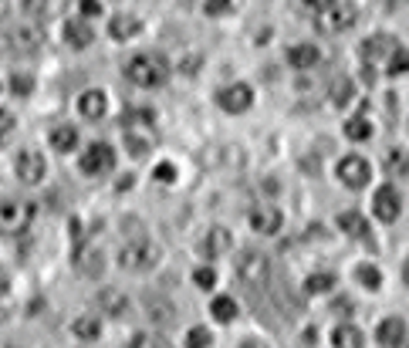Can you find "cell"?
<instances>
[{"mask_svg": "<svg viewBox=\"0 0 409 348\" xmlns=\"http://www.w3.org/2000/svg\"><path fill=\"white\" fill-rule=\"evenodd\" d=\"M399 210H403V196H399V190L393 183H385V186H379L372 193V213L383 220V223H393L399 217Z\"/></svg>", "mask_w": 409, "mask_h": 348, "instance_id": "obj_9", "label": "cell"}, {"mask_svg": "<svg viewBox=\"0 0 409 348\" xmlns=\"http://www.w3.org/2000/svg\"><path fill=\"white\" fill-rule=\"evenodd\" d=\"M14 169H17V180L21 183L38 186L44 180V173H48V163H44V155L38 149H24V153H17V159H14Z\"/></svg>", "mask_w": 409, "mask_h": 348, "instance_id": "obj_8", "label": "cell"}, {"mask_svg": "<svg viewBox=\"0 0 409 348\" xmlns=\"http://www.w3.org/2000/svg\"><path fill=\"white\" fill-rule=\"evenodd\" d=\"M210 342H213V338H210V332H206V328H200V324H196V328H190V335H186V348H210Z\"/></svg>", "mask_w": 409, "mask_h": 348, "instance_id": "obj_38", "label": "cell"}, {"mask_svg": "<svg viewBox=\"0 0 409 348\" xmlns=\"http://www.w3.org/2000/svg\"><path fill=\"white\" fill-rule=\"evenodd\" d=\"M338 180H342V186H348V190H362V186H369L372 169L362 155H345V159L338 163Z\"/></svg>", "mask_w": 409, "mask_h": 348, "instance_id": "obj_11", "label": "cell"}, {"mask_svg": "<svg viewBox=\"0 0 409 348\" xmlns=\"http://www.w3.org/2000/svg\"><path fill=\"white\" fill-rule=\"evenodd\" d=\"M210 314H213L220 324L233 322V318H237V301H233V297H227V295L213 297V304H210Z\"/></svg>", "mask_w": 409, "mask_h": 348, "instance_id": "obj_27", "label": "cell"}, {"mask_svg": "<svg viewBox=\"0 0 409 348\" xmlns=\"http://www.w3.org/2000/svg\"><path fill=\"white\" fill-rule=\"evenodd\" d=\"M64 41H68V48L81 51V48H89L91 41H95V31H91L85 21H68V24H64Z\"/></svg>", "mask_w": 409, "mask_h": 348, "instance_id": "obj_21", "label": "cell"}, {"mask_svg": "<svg viewBox=\"0 0 409 348\" xmlns=\"http://www.w3.org/2000/svg\"><path fill=\"white\" fill-rule=\"evenodd\" d=\"M81 173L85 176H105L108 169L116 166V153H112V145H105V142H91L89 149L81 153Z\"/></svg>", "mask_w": 409, "mask_h": 348, "instance_id": "obj_7", "label": "cell"}, {"mask_svg": "<svg viewBox=\"0 0 409 348\" xmlns=\"http://www.w3.org/2000/svg\"><path fill=\"white\" fill-rule=\"evenodd\" d=\"M335 287V274L328 271H318V274H311L305 281V295H328Z\"/></svg>", "mask_w": 409, "mask_h": 348, "instance_id": "obj_29", "label": "cell"}, {"mask_svg": "<svg viewBox=\"0 0 409 348\" xmlns=\"http://www.w3.org/2000/svg\"><path fill=\"white\" fill-rule=\"evenodd\" d=\"M75 271L85 274V277H99V274L105 271L102 250H99L95 244H81V247L75 250Z\"/></svg>", "mask_w": 409, "mask_h": 348, "instance_id": "obj_13", "label": "cell"}, {"mask_svg": "<svg viewBox=\"0 0 409 348\" xmlns=\"http://www.w3.org/2000/svg\"><path fill=\"white\" fill-rule=\"evenodd\" d=\"M51 145L58 153H71L78 145V129L75 126H58V129H51Z\"/></svg>", "mask_w": 409, "mask_h": 348, "instance_id": "obj_26", "label": "cell"}, {"mask_svg": "<svg viewBox=\"0 0 409 348\" xmlns=\"http://www.w3.org/2000/svg\"><path fill=\"white\" fill-rule=\"evenodd\" d=\"M308 7H311V11H325V7H328V4H335V0H305Z\"/></svg>", "mask_w": 409, "mask_h": 348, "instance_id": "obj_46", "label": "cell"}, {"mask_svg": "<svg viewBox=\"0 0 409 348\" xmlns=\"http://www.w3.org/2000/svg\"><path fill=\"white\" fill-rule=\"evenodd\" d=\"M0 41H4V48L14 54H31L41 48V41H44V31H41L34 21H21V24L7 27L4 34H0Z\"/></svg>", "mask_w": 409, "mask_h": 348, "instance_id": "obj_4", "label": "cell"}, {"mask_svg": "<svg viewBox=\"0 0 409 348\" xmlns=\"http://www.w3.org/2000/svg\"><path fill=\"white\" fill-rule=\"evenodd\" d=\"M139 31H142V21L136 14H112V21H108L112 41H128V38H136Z\"/></svg>", "mask_w": 409, "mask_h": 348, "instance_id": "obj_18", "label": "cell"}, {"mask_svg": "<svg viewBox=\"0 0 409 348\" xmlns=\"http://www.w3.org/2000/svg\"><path fill=\"white\" fill-rule=\"evenodd\" d=\"M128 348H166V342L159 335H153V332H139V335L128 342Z\"/></svg>", "mask_w": 409, "mask_h": 348, "instance_id": "obj_37", "label": "cell"}, {"mask_svg": "<svg viewBox=\"0 0 409 348\" xmlns=\"http://www.w3.org/2000/svg\"><path fill=\"white\" fill-rule=\"evenodd\" d=\"M355 277H358V284H362V287H369V291H379V287H383V271H379V267H372V264H358Z\"/></svg>", "mask_w": 409, "mask_h": 348, "instance_id": "obj_31", "label": "cell"}, {"mask_svg": "<svg viewBox=\"0 0 409 348\" xmlns=\"http://www.w3.org/2000/svg\"><path fill=\"white\" fill-rule=\"evenodd\" d=\"M34 220V203L24 200H0V233L4 237H17L24 233Z\"/></svg>", "mask_w": 409, "mask_h": 348, "instance_id": "obj_5", "label": "cell"}, {"mask_svg": "<svg viewBox=\"0 0 409 348\" xmlns=\"http://www.w3.org/2000/svg\"><path fill=\"white\" fill-rule=\"evenodd\" d=\"M352 308H355V301H352V297H338V301L332 304V311H338V314H348Z\"/></svg>", "mask_w": 409, "mask_h": 348, "instance_id": "obj_44", "label": "cell"}, {"mask_svg": "<svg viewBox=\"0 0 409 348\" xmlns=\"http://www.w3.org/2000/svg\"><path fill=\"white\" fill-rule=\"evenodd\" d=\"M193 284H196L200 291H210V287L217 284V271H213V267H196V271H193Z\"/></svg>", "mask_w": 409, "mask_h": 348, "instance_id": "obj_36", "label": "cell"}, {"mask_svg": "<svg viewBox=\"0 0 409 348\" xmlns=\"http://www.w3.org/2000/svg\"><path fill=\"white\" fill-rule=\"evenodd\" d=\"M122 122H126V126H153L156 116L149 112V108H132V112L122 116Z\"/></svg>", "mask_w": 409, "mask_h": 348, "instance_id": "obj_35", "label": "cell"}, {"mask_svg": "<svg viewBox=\"0 0 409 348\" xmlns=\"http://www.w3.org/2000/svg\"><path fill=\"white\" fill-rule=\"evenodd\" d=\"M237 348H268V345H264V342H257V338H243Z\"/></svg>", "mask_w": 409, "mask_h": 348, "instance_id": "obj_47", "label": "cell"}, {"mask_svg": "<svg viewBox=\"0 0 409 348\" xmlns=\"http://www.w3.org/2000/svg\"><path fill=\"white\" fill-rule=\"evenodd\" d=\"M156 180H159V183H173V180H176V166H173V163H159V166H156Z\"/></svg>", "mask_w": 409, "mask_h": 348, "instance_id": "obj_41", "label": "cell"}, {"mask_svg": "<svg viewBox=\"0 0 409 348\" xmlns=\"http://www.w3.org/2000/svg\"><path fill=\"white\" fill-rule=\"evenodd\" d=\"M78 7H81L85 17H99V14H102V4H99V0H81Z\"/></svg>", "mask_w": 409, "mask_h": 348, "instance_id": "obj_43", "label": "cell"}, {"mask_svg": "<svg viewBox=\"0 0 409 348\" xmlns=\"http://www.w3.org/2000/svg\"><path fill=\"white\" fill-rule=\"evenodd\" d=\"M156 264H159V247L146 237H136L118 250V267L122 271H149Z\"/></svg>", "mask_w": 409, "mask_h": 348, "instance_id": "obj_2", "label": "cell"}, {"mask_svg": "<svg viewBox=\"0 0 409 348\" xmlns=\"http://www.w3.org/2000/svg\"><path fill=\"white\" fill-rule=\"evenodd\" d=\"M149 318L156 324H173L176 314H173V304L169 301H159V297H149Z\"/></svg>", "mask_w": 409, "mask_h": 348, "instance_id": "obj_32", "label": "cell"}, {"mask_svg": "<svg viewBox=\"0 0 409 348\" xmlns=\"http://www.w3.org/2000/svg\"><path fill=\"white\" fill-rule=\"evenodd\" d=\"M217 105L223 112H231V116H241V112H247L254 105V91H251V85H243V81L227 85V88L217 91Z\"/></svg>", "mask_w": 409, "mask_h": 348, "instance_id": "obj_10", "label": "cell"}, {"mask_svg": "<svg viewBox=\"0 0 409 348\" xmlns=\"http://www.w3.org/2000/svg\"><path fill=\"white\" fill-rule=\"evenodd\" d=\"M328 95H332V105H338V108H345L352 98H355V81L345 75H338L332 81V88H328Z\"/></svg>", "mask_w": 409, "mask_h": 348, "instance_id": "obj_24", "label": "cell"}, {"mask_svg": "<svg viewBox=\"0 0 409 348\" xmlns=\"http://www.w3.org/2000/svg\"><path fill=\"white\" fill-rule=\"evenodd\" d=\"M233 271L247 287H264L271 281V257L261 254V250H243L233 264Z\"/></svg>", "mask_w": 409, "mask_h": 348, "instance_id": "obj_3", "label": "cell"}, {"mask_svg": "<svg viewBox=\"0 0 409 348\" xmlns=\"http://www.w3.org/2000/svg\"><path fill=\"white\" fill-rule=\"evenodd\" d=\"M231 4L233 0H203V11L210 14V17H220V14L231 11Z\"/></svg>", "mask_w": 409, "mask_h": 348, "instance_id": "obj_40", "label": "cell"}, {"mask_svg": "<svg viewBox=\"0 0 409 348\" xmlns=\"http://www.w3.org/2000/svg\"><path fill=\"white\" fill-rule=\"evenodd\" d=\"M126 78L139 88H159L169 78V61L159 51H142L126 61Z\"/></svg>", "mask_w": 409, "mask_h": 348, "instance_id": "obj_1", "label": "cell"}, {"mask_svg": "<svg viewBox=\"0 0 409 348\" xmlns=\"http://www.w3.org/2000/svg\"><path fill=\"white\" fill-rule=\"evenodd\" d=\"M399 348H409V342H406V345H399Z\"/></svg>", "mask_w": 409, "mask_h": 348, "instance_id": "obj_51", "label": "cell"}, {"mask_svg": "<svg viewBox=\"0 0 409 348\" xmlns=\"http://www.w3.org/2000/svg\"><path fill=\"white\" fill-rule=\"evenodd\" d=\"M78 112H81V118H89V122H102L105 112H108V98H105V91L89 88L81 98H78Z\"/></svg>", "mask_w": 409, "mask_h": 348, "instance_id": "obj_15", "label": "cell"}, {"mask_svg": "<svg viewBox=\"0 0 409 348\" xmlns=\"http://www.w3.org/2000/svg\"><path fill=\"white\" fill-rule=\"evenodd\" d=\"M403 281H406V287H409V260H406V267H403Z\"/></svg>", "mask_w": 409, "mask_h": 348, "instance_id": "obj_49", "label": "cell"}, {"mask_svg": "<svg viewBox=\"0 0 409 348\" xmlns=\"http://www.w3.org/2000/svg\"><path fill=\"white\" fill-rule=\"evenodd\" d=\"M11 132H14V116H11V112H4V108H0V142L7 139Z\"/></svg>", "mask_w": 409, "mask_h": 348, "instance_id": "obj_42", "label": "cell"}, {"mask_svg": "<svg viewBox=\"0 0 409 348\" xmlns=\"http://www.w3.org/2000/svg\"><path fill=\"white\" fill-rule=\"evenodd\" d=\"M126 145L132 155H146L153 149V126H126Z\"/></svg>", "mask_w": 409, "mask_h": 348, "instance_id": "obj_19", "label": "cell"}, {"mask_svg": "<svg viewBox=\"0 0 409 348\" xmlns=\"http://www.w3.org/2000/svg\"><path fill=\"white\" fill-rule=\"evenodd\" d=\"M389 75H406L409 71V48H396V51L389 54V68H385Z\"/></svg>", "mask_w": 409, "mask_h": 348, "instance_id": "obj_34", "label": "cell"}, {"mask_svg": "<svg viewBox=\"0 0 409 348\" xmlns=\"http://www.w3.org/2000/svg\"><path fill=\"white\" fill-rule=\"evenodd\" d=\"M321 61V51L315 44H294L288 48V65L298 68V71H308V68H315Z\"/></svg>", "mask_w": 409, "mask_h": 348, "instance_id": "obj_20", "label": "cell"}, {"mask_svg": "<svg viewBox=\"0 0 409 348\" xmlns=\"http://www.w3.org/2000/svg\"><path fill=\"white\" fill-rule=\"evenodd\" d=\"M338 227H342L348 237H365V233H369V223H365V217H362V213H355V210L338 213Z\"/></svg>", "mask_w": 409, "mask_h": 348, "instance_id": "obj_25", "label": "cell"}, {"mask_svg": "<svg viewBox=\"0 0 409 348\" xmlns=\"http://www.w3.org/2000/svg\"><path fill=\"white\" fill-rule=\"evenodd\" d=\"M11 88H14V95L27 98V95L34 91V78H31V75H14L11 78Z\"/></svg>", "mask_w": 409, "mask_h": 348, "instance_id": "obj_39", "label": "cell"}, {"mask_svg": "<svg viewBox=\"0 0 409 348\" xmlns=\"http://www.w3.org/2000/svg\"><path fill=\"white\" fill-rule=\"evenodd\" d=\"M403 4H409V0H385V7H389V11H399Z\"/></svg>", "mask_w": 409, "mask_h": 348, "instance_id": "obj_48", "label": "cell"}, {"mask_svg": "<svg viewBox=\"0 0 409 348\" xmlns=\"http://www.w3.org/2000/svg\"><path fill=\"white\" fill-rule=\"evenodd\" d=\"M99 308L108 311L112 318H118V314H126V311H128V301H126V295H122V291H116V287H105L102 295H99Z\"/></svg>", "mask_w": 409, "mask_h": 348, "instance_id": "obj_22", "label": "cell"}, {"mask_svg": "<svg viewBox=\"0 0 409 348\" xmlns=\"http://www.w3.org/2000/svg\"><path fill=\"white\" fill-rule=\"evenodd\" d=\"M399 44L393 34H372V38H365L362 44H358V51H362V58L365 61H379V58H385V54H393Z\"/></svg>", "mask_w": 409, "mask_h": 348, "instance_id": "obj_16", "label": "cell"}, {"mask_svg": "<svg viewBox=\"0 0 409 348\" xmlns=\"http://www.w3.org/2000/svg\"><path fill=\"white\" fill-rule=\"evenodd\" d=\"M196 65H200V58H186V61L179 65V71H186V75H193V71H196Z\"/></svg>", "mask_w": 409, "mask_h": 348, "instance_id": "obj_45", "label": "cell"}, {"mask_svg": "<svg viewBox=\"0 0 409 348\" xmlns=\"http://www.w3.org/2000/svg\"><path fill=\"white\" fill-rule=\"evenodd\" d=\"M4 291H7V281H0V295H4Z\"/></svg>", "mask_w": 409, "mask_h": 348, "instance_id": "obj_50", "label": "cell"}, {"mask_svg": "<svg viewBox=\"0 0 409 348\" xmlns=\"http://www.w3.org/2000/svg\"><path fill=\"white\" fill-rule=\"evenodd\" d=\"M345 135L352 142H365L372 135V122H365L362 116H355V118H348L345 122Z\"/></svg>", "mask_w": 409, "mask_h": 348, "instance_id": "obj_33", "label": "cell"}, {"mask_svg": "<svg viewBox=\"0 0 409 348\" xmlns=\"http://www.w3.org/2000/svg\"><path fill=\"white\" fill-rule=\"evenodd\" d=\"M231 244H233V237L227 227H210L206 237L200 240V254H203V257H223V254L231 250Z\"/></svg>", "mask_w": 409, "mask_h": 348, "instance_id": "obj_14", "label": "cell"}, {"mask_svg": "<svg viewBox=\"0 0 409 348\" xmlns=\"http://www.w3.org/2000/svg\"><path fill=\"white\" fill-rule=\"evenodd\" d=\"M332 345L335 348H362L365 338H362V332H358L355 324H338L332 332Z\"/></svg>", "mask_w": 409, "mask_h": 348, "instance_id": "obj_23", "label": "cell"}, {"mask_svg": "<svg viewBox=\"0 0 409 348\" xmlns=\"http://www.w3.org/2000/svg\"><path fill=\"white\" fill-rule=\"evenodd\" d=\"M71 332H75V338H81V342H95L99 332H102V322H99V318H75Z\"/></svg>", "mask_w": 409, "mask_h": 348, "instance_id": "obj_30", "label": "cell"}, {"mask_svg": "<svg viewBox=\"0 0 409 348\" xmlns=\"http://www.w3.org/2000/svg\"><path fill=\"white\" fill-rule=\"evenodd\" d=\"M358 21V11L352 4H328L325 11H318L315 17V27H318V34H342L345 27H352Z\"/></svg>", "mask_w": 409, "mask_h": 348, "instance_id": "obj_6", "label": "cell"}, {"mask_svg": "<svg viewBox=\"0 0 409 348\" xmlns=\"http://www.w3.org/2000/svg\"><path fill=\"white\" fill-rule=\"evenodd\" d=\"M281 210L271 207V203H257L254 210H251V230L264 233V237H271V233L281 230Z\"/></svg>", "mask_w": 409, "mask_h": 348, "instance_id": "obj_12", "label": "cell"}, {"mask_svg": "<svg viewBox=\"0 0 409 348\" xmlns=\"http://www.w3.org/2000/svg\"><path fill=\"white\" fill-rule=\"evenodd\" d=\"M375 338L383 348H399L406 342V322L403 318H385L379 328H375Z\"/></svg>", "mask_w": 409, "mask_h": 348, "instance_id": "obj_17", "label": "cell"}, {"mask_svg": "<svg viewBox=\"0 0 409 348\" xmlns=\"http://www.w3.org/2000/svg\"><path fill=\"white\" fill-rule=\"evenodd\" d=\"M385 173H389V176H406L409 149H389V153H385Z\"/></svg>", "mask_w": 409, "mask_h": 348, "instance_id": "obj_28", "label": "cell"}]
</instances>
